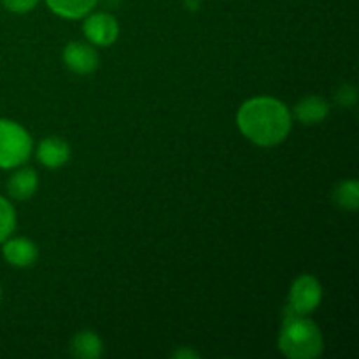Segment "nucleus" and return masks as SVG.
Instances as JSON below:
<instances>
[{
	"mask_svg": "<svg viewBox=\"0 0 359 359\" xmlns=\"http://www.w3.org/2000/svg\"><path fill=\"white\" fill-rule=\"evenodd\" d=\"M172 358H177V359L188 358V359H191V358H200V354L195 353V351H191V349H179V351H175L174 354H172Z\"/></svg>",
	"mask_w": 359,
	"mask_h": 359,
	"instance_id": "obj_17",
	"label": "nucleus"
},
{
	"mask_svg": "<svg viewBox=\"0 0 359 359\" xmlns=\"http://www.w3.org/2000/svg\"><path fill=\"white\" fill-rule=\"evenodd\" d=\"M237 125L242 135L252 144L272 147L283 142L291 132L293 116L286 104L273 97H255L241 105Z\"/></svg>",
	"mask_w": 359,
	"mask_h": 359,
	"instance_id": "obj_1",
	"label": "nucleus"
},
{
	"mask_svg": "<svg viewBox=\"0 0 359 359\" xmlns=\"http://www.w3.org/2000/svg\"><path fill=\"white\" fill-rule=\"evenodd\" d=\"M83 32L93 46H111L118 41L119 23L112 14L93 13L88 14L83 23Z\"/></svg>",
	"mask_w": 359,
	"mask_h": 359,
	"instance_id": "obj_5",
	"label": "nucleus"
},
{
	"mask_svg": "<svg viewBox=\"0 0 359 359\" xmlns=\"http://www.w3.org/2000/svg\"><path fill=\"white\" fill-rule=\"evenodd\" d=\"M70 351H72V356L79 359H98L104 353V344L97 333L91 330H84L74 337Z\"/></svg>",
	"mask_w": 359,
	"mask_h": 359,
	"instance_id": "obj_11",
	"label": "nucleus"
},
{
	"mask_svg": "<svg viewBox=\"0 0 359 359\" xmlns=\"http://www.w3.org/2000/svg\"><path fill=\"white\" fill-rule=\"evenodd\" d=\"M294 118L305 125H318L323 123L330 114V104L323 97H316V95H309V97L302 98L297 105H294Z\"/></svg>",
	"mask_w": 359,
	"mask_h": 359,
	"instance_id": "obj_9",
	"label": "nucleus"
},
{
	"mask_svg": "<svg viewBox=\"0 0 359 359\" xmlns=\"http://www.w3.org/2000/svg\"><path fill=\"white\" fill-rule=\"evenodd\" d=\"M323 286L314 276L304 273L293 283L290 290V300H287L286 311L293 314L309 316L321 305Z\"/></svg>",
	"mask_w": 359,
	"mask_h": 359,
	"instance_id": "obj_4",
	"label": "nucleus"
},
{
	"mask_svg": "<svg viewBox=\"0 0 359 359\" xmlns=\"http://www.w3.org/2000/svg\"><path fill=\"white\" fill-rule=\"evenodd\" d=\"M63 63L67 69L79 76L95 72L98 69V55L91 46L83 44V42H70L63 48L62 53Z\"/></svg>",
	"mask_w": 359,
	"mask_h": 359,
	"instance_id": "obj_6",
	"label": "nucleus"
},
{
	"mask_svg": "<svg viewBox=\"0 0 359 359\" xmlns=\"http://www.w3.org/2000/svg\"><path fill=\"white\" fill-rule=\"evenodd\" d=\"M98 0H46L51 13L65 20H79L88 16Z\"/></svg>",
	"mask_w": 359,
	"mask_h": 359,
	"instance_id": "obj_12",
	"label": "nucleus"
},
{
	"mask_svg": "<svg viewBox=\"0 0 359 359\" xmlns=\"http://www.w3.org/2000/svg\"><path fill=\"white\" fill-rule=\"evenodd\" d=\"M0 298H2V286H0Z\"/></svg>",
	"mask_w": 359,
	"mask_h": 359,
	"instance_id": "obj_18",
	"label": "nucleus"
},
{
	"mask_svg": "<svg viewBox=\"0 0 359 359\" xmlns=\"http://www.w3.org/2000/svg\"><path fill=\"white\" fill-rule=\"evenodd\" d=\"M2 256L9 265L18 269H27L37 262L39 249L30 238L14 237L2 242Z\"/></svg>",
	"mask_w": 359,
	"mask_h": 359,
	"instance_id": "obj_7",
	"label": "nucleus"
},
{
	"mask_svg": "<svg viewBox=\"0 0 359 359\" xmlns=\"http://www.w3.org/2000/svg\"><path fill=\"white\" fill-rule=\"evenodd\" d=\"M280 353L290 359H314L325 349V340L319 326L307 316L284 312L279 333Z\"/></svg>",
	"mask_w": 359,
	"mask_h": 359,
	"instance_id": "obj_2",
	"label": "nucleus"
},
{
	"mask_svg": "<svg viewBox=\"0 0 359 359\" xmlns=\"http://www.w3.org/2000/svg\"><path fill=\"white\" fill-rule=\"evenodd\" d=\"M37 160L46 168H60L70 160V146L60 137H46L37 146Z\"/></svg>",
	"mask_w": 359,
	"mask_h": 359,
	"instance_id": "obj_8",
	"label": "nucleus"
},
{
	"mask_svg": "<svg viewBox=\"0 0 359 359\" xmlns=\"http://www.w3.org/2000/svg\"><path fill=\"white\" fill-rule=\"evenodd\" d=\"M337 104L342 105V107H353L358 102V91L356 88L351 86V84H344V86L339 88L335 95Z\"/></svg>",
	"mask_w": 359,
	"mask_h": 359,
	"instance_id": "obj_15",
	"label": "nucleus"
},
{
	"mask_svg": "<svg viewBox=\"0 0 359 359\" xmlns=\"http://www.w3.org/2000/svg\"><path fill=\"white\" fill-rule=\"evenodd\" d=\"M39 179L34 168H20L7 181V193L14 200H28L37 191Z\"/></svg>",
	"mask_w": 359,
	"mask_h": 359,
	"instance_id": "obj_10",
	"label": "nucleus"
},
{
	"mask_svg": "<svg viewBox=\"0 0 359 359\" xmlns=\"http://www.w3.org/2000/svg\"><path fill=\"white\" fill-rule=\"evenodd\" d=\"M41 0H2L4 7L11 13H16V14H25V13H30Z\"/></svg>",
	"mask_w": 359,
	"mask_h": 359,
	"instance_id": "obj_16",
	"label": "nucleus"
},
{
	"mask_svg": "<svg viewBox=\"0 0 359 359\" xmlns=\"http://www.w3.org/2000/svg\"><path fill=\"white\" fill-rule=\"evenodd\" d=\"M34 140L27 128L13 119L0 118V168L11 170L27 163Z\"/></svg>",
	"mask_w": 359,
	"mask_h": 359,
	"instance_id": "obj_3",
	"label": "nucleus"
},
{
	"mask_svg": "<svg viewBox=\"0 0 359 359\" xmlns=\"http://www.w3.org/2000/svg\"><path fill=\"white\" fill-rule=\"evenodd\" d=\"M333 200L337 207L344 210H358L359 207V184L358 181H342L333 191Z\"/></svg>",
	"mask_w": 359,
	"mask_h": 359,
	"instance_id": "obj_13",
	"label": "nucleus"
},
{
	"mask_svg": "<svg viewBox=\"0 0 359 359\" xmlns=\"http://www.w3.org/2000/svg\"><path fill=\"white\" fill-rule=\"evenodd\" d=\"M16 230V210L11 202L0 196V244L11 237Z\"/></svg>",
	"mask_w": 359,
	"mask_h": 359,
	"instance_id": "obj_14",
	"label": "nucleus"
}]
</instances>
